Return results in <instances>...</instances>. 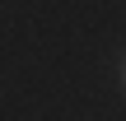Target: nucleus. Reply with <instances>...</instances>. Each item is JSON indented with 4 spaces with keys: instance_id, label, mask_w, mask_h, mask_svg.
<instances>
[{
    "instance_id": "f257e3e1",
    "label": "nucleus",
    "mask_w": 126,
    "mask_h": 121,
    "mask_svg": "<svg viewBox=\"0 0 126 121\" xmlns=\"http://www.w3.org/2000/svg\"><path fill=\"white\" fill-rule=\"evenodd\" d=\"M122 84H126V56H122Z\"/></svg>"
}]
</instances>
